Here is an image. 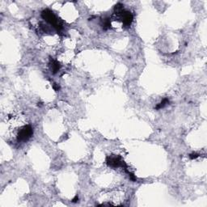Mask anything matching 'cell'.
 Segmentation results:
<instances>
[{"instance_id":"1","label":"cell","mask_w":207,"mask_h":207,"mask_svg":"<svg viewBox=\"0 0 207 207\" xmlns=\"http://www.w3.org/2000/svg\"><path fill=\"white\" fill-rule=\"evenodd\" d=\"M41 17L45 19L46 22H48L51 24L53 27L58 32H60L63 29L62 24H60L58 22V19L56 17L54 12L50 9H45L41 12Z\"/></svg>"},{"instance_id":"2","label":"cell","mask_w":207,"mask_h":207,"mask_svg":"<svg viewBox=\"0 0 207 207\" xmlns=\"http://www.w3.org/2000/svg\"><path fill=\"white\" fill-rule=\"evenodd\" d=\"M106 163L108 167H113V168H117L119 167H122L123 168L126 169L127 168V165L126 163L124 162V160H122V158L120 156H117V155H110V156H107L106 158Z\"/></svg>"},{"instance_id":"3","label":"cell","mask_w":207,"mask_h":207,"mask_svg":"<svg viewBox=\"0 0 207 207\" xmlns=\"http://www.w3.org/2000/svg\"><path fill=\"white\" fill-rule=\"evenodd\" d=\"M32 134H33V130L30 125L24 126L22 129L19 131L17 140L19 142H26L31 138Z\"/></svg>"},{"instance_id":"4","label":"cell","mask_w":207,"mask_h":207,"mask_svg":"<svg viewBox=\"0 0 207 207\" xmlns=\"http://www.w3.org/2000/svg\"><path fill=\"white\" fill-rule=\"evenodd\" d=\"M122 14V23H123L124 26L125 27H130L132 22H133V19H134L132 13L130 11H123Z\"/></svg>"},{"instance_id":"5","label":"cell","mask_w":207,"mask_h":207,"mask_svg":"<svg viewBox=\"0 0 207 207\" xmlns=\"http://www.w3.org/2000/svg\"><path fill=\"white\" fill-rule=\"evenodd\" d=\"M50 69H51L53 74H56V73L58 72L59 70H60V68H61L60 63H59L57 60H54V59H50Z\"/></svg>"},{"instance_id":"6","label":"cell","mask_w":207,"mask_h":207,"mask_svg":"<svg viewBox=\"0 0 207 207\" xmlns=\"http://www.w3.org/2000/svg\"><path fill=\"white\" fill-rule=\"evenodd\" d=\"M101 26L103 28L104 30H108L111 28V20L110 18L106 17V18H104L101 20Z\"/></svg>"},{"instance_id":"7","label":"cell","mask_w":207,"mask_h":207,"mask_svg":"<svg viewBox=\"0 0 207 207\" xmlns=\"http://www.w3.org/2000/svg\"><path fill=\"white\" fill-rule=\"evenodd\" d=\"M167 104H169V99H167V98H165V99H163L160 103L158 104L157 106L155 107V109H157V110L161 109V108H164V107H165L166 105H167Z\"/></svg>"},{"instance_id":"8","label":"cell","mask_w":207,"mask_h":207,"mask_svg":"<svg viewBox=\"0 0 207 207\" xmlns=\"http://www.w3.org/2000/svg\"><path fill=\"white\" fill-rule=\"evenodd\" d=\"M114 11H115V12L117 14L122 13V11H124V5L120 3H117V4L115 6V7H114Z\"/></svg>"},{"instance_id":"9","label":"cell","mask_w":207,"mask_h":207,"mask_svg":"<svg viewBox=\"0 0 207 207\" xmlns=\"http://www.w3.org/2000/svg\"><path fill=\"white\" fill-rule=\"evenodd\" d=\"M198 156H199V155L197 153H193V154H190V155H189V158H190V159H197Z\"/></svg>"},{"instance_id":"10","label":"cell","mask_w":207,"mask_h":207,"mask_svg":"<svg viewBox=\"0 0 207 207\" xmlns=\"http://www.w3.org/2000/svg\"><path fill=\"white\" fill-rule=\"evenodd\" d=\"M53 87H54V89L55 91H58L60 90V87H59V86L58 85V84H56V83H55V84H54V86H53Z\"/></svg>"},{"instance_id":"11","label":"cell","mask_w":207,"mask_h":207,"mask_svg":"<svg viewBox=\"0 0 207 207\" xmlns=\"http://www.w3.org/2000/svg\"><path fill=\"white\" fill-rule=\"evenodd\" d=\"M72 202L74 203H76V202H79V197H78V195H77V196H75V198L73 199Z\"/></svg>"}]
</instances>
